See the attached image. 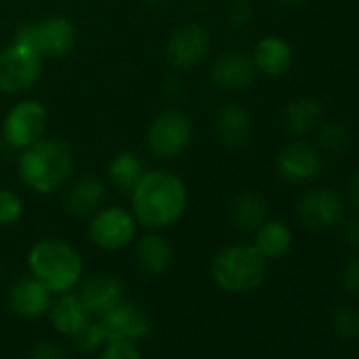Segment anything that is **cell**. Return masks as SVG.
<instances>
[{"instance_id": "obj_1", "label": "cell", "mask_w": 359, "mask_h": 359, "mask_svg": "<svg viewBox=\"0 0 359 359\" xmlns=\"http://www.w3.org/2000/svg\"><path fill=\"white\" fill-rule=\"evenodd\" d=\"M189 193L184 182L171 171H146L131 191V208L137 224L167 229L184 216Z\"/></svg>"}, {"instance_id": "obj_2", "label": "cell", "mask_w": 359, "mask_h": 359, "mask_svg": "<svg viewBox=\"0 0 359 359\" xmlns=\"http://www.w3.org/2000/svg\"><path fill=\"white\" fill-rule=\"evenodd\" d=\"M74 167L72 148L57 137H41L24 148L20 156V175L39 195H51L62 189Z\"/></svg>"}, {"instance_id": "obj_3", "label": "cell", "mask_w": 359, "mask_h": 359, "mask_svg": "<svg viewBox=\"0 0 359 359\" xmlns=\"http://www.w3.org/2000/svg\"><path fill=\"white\" fill-rule=\"evenodd\" d=\"M30 275L36 277L51 294L72 292L83 279L81 254L62 239H43L28 254Z\"/></svg>"}, {"instance_id": "obj_4", "label": "cell", "mask_w": 359, "mask_h": 359, "mask_svg": "<svg viewBox=\"0 0 359 359\" xmlns=\"http://www.w3.org/2000/svg\"><path fill=\"white\" fill-rule=\"evenodd\" d=\"M212 277L229 294H250L269 275V260L252 243H235L220 250L212 260Z\"/></svg>"}, {"instance_id": "obj_5", "label": "cell", "mask_w": 359, "mask_h": 359, "mask_svg": "<svg viewBox=\"0 0 359 359\" xmlns=\"http://www.w3.org/2000/svg\"><path fill=\"white\" fill-rule=\"evenodd\" d=\"M15 45L32 49L41 57H64L76 45V26L64 15L28 22L18 30Z\"/></svg>"}, {"instance_id": "obj_6", "label": "cell", "mask_w": 359, "mask_h": 359, "mask_svg": "<svg viewBox=\"0 0 359 359\" xmlns=\"http://www.w3.org/2000/svg\"><path fill=\"white\" fill-rule=\"evenodd\" d=\"M193 137V125L189 116L180 110H163L150 123L146 133V144L158 158H175L182 154Z\"/></svg>"}, {"instance_id": "obj_7", "label": "cell", "mask_w": 359, "mask_h": 359, "mask_svg": "<svg viewBox=\"0 0 359 359\" xmlns=\"http://www.w3.org/2000/svg\"><path fill=\"white\" fill-rule=\"evenodd\" d=\"M43 72V57L22 45H11L0 51V91L18 95L28 91Z\"/></svg>"}, {"instance_id": "obj_8", "label": "cell", "mask_w": 359, "mask_h": 359, "mask_svg": "<svg viewBox=\"0 0 359 359\" xmlns=\"http://www.w3.org/2000/svg\"><path fill=\"white\" fill-rule=\"evenodd\" d=\"M135 235H137V220L131 212L123 208L97 210L89 222L91 241L106 252L125 250L135 241Z\"/></svg>"}, {"instance_id": "obj_9", "label": "cell", "mask_w": 359, "mask_h": 359, "mask_svg": "<svg viewBox=\"0 0 359 359\" xmlns=\"http://www.w3.org/2000/svg\"><path fill=\"white\" fill-rule=\"evenodd\" d=\"M47 110L36 100H26L15 104L5 123H3V140L11 148H28L45 135L47 129Z\"/></svg>"}, {"instance_id": "obj_10", "label": "cell", "mask_w": 359, "mask_h": 359, "mask_svg": "<svg viewBox=\"0 0 359 359\" xmlns=\"http://www.w3.org/2000/svg\"><path fill=\"white\" fill-rule=\"evenodd\" d=\"M296 212H298L300 224L304 229H309L313 233H321V231L336 226L342 220L344 201L332 189H325V187L311 189L300 197Z\"/></svg>"}, {"instance_id": "obj_11", "label": "cell", "mask_w": 359, "mask_h": 359, "mask_svg": "<svg viewBox=\"0 0 359 359\" xmlns=\"http://www.w3.org/2000/svg\"><path fill=\"white\" fill-rule=\"evenodd\" d=\"M321 167H323V158L319 150L304 140H294L285 144L277 154V171L292 184L313 182L321 173Z\"/></svg>"}, {"instance_id": "obj_12", "label": "cell", "mask_w": 359, "mask_h": 359, "mask_svg": "<svg viewBox=\"0 0 359 359\" xmlns=\"http://www.w3.org/2000/svg\"><path fill=\"white\" fill-rule=\"evenodd\" d=\"M100 323L108 340H133V342L142 340L152 327V319L148 311L125 298L112 309H108L104 315H100Z\"/></svg>"}, {"instance_id": "obj_13", "label": "cell", "mask_w": 359, "mask_h": 359, "mask_svg": "<svg viewBox=\"0 0 359 359\" xmlns=\"http://www.w3.org/2000/svg\"><path fill=\"white\" fill-rule=\"evenodd\" d=\"M210 53V34L201 26H184L175 30L165 47L167 62L177 70L199 66Z\"/></svg>"}, {"instance_id": "obj_14", "label": "cell", "mask_w": 359, "mask_h": 359, "mask_svg": "<svg viewBox=\"0 0 359 359\" xmlns=\"http://www.w3.org/2000/svg\"><path fill=\"white\" fill-rule=\"evenodd\" d=\"M79 298L91 315H104L125 298V285L116 275L93 273L79 283Z\"/></svg>"}, {"instance_id": "obj_15", "label": "cell", "mask_w": 359, "mask_h": 359, "mask_svg": "<svg viewBox=\"0 0 359 359\" xmlns=\"http://www.w3.org/2000/svg\"><path fill=\"white\" fill-rule=\"evenodd\" d=\"M258 76V68L254 57L248 53H226L216 60L212 68V81L216 87L224 91H245L254 85Z\"/></svg>"}, {"instance_id": "obj_16", "label": "cell", "mask_w": 359, "mask_h": 359, "mask_svg": "<svg viewBox=\"0 0 359 359\" xmlns=\"http://www.w3.org/2000/svg\"><path fill=\"white\" fill-rule=\"evenodd\" d=\"M51 292L36 277H22L9 290V306L22 319H39L49 313Z\"/></svg>"}, {"instance_id": "obj_17", "label": "cell", "mask_w": 359, "mask_h": 359, "mask_svg": "<svg viewBox=\"0 0 359 359\" xmlns=\"http://www.w3.org/2000/svg\"><path fill=\"white\" fill-rule=\"evenodd\" d=\"M216 133L226 148H241L252 135V116L235 102L224 104L216 116Z\"/></svg>"}, {"instance_id": "obj_18", "label": "cell", "mask_w": 359, "mask_h": 359, "mask_svg": "<svg viewBox=\"0 0 359 359\" xmlns=\"http://www.w3.org/2000/svg\"><path fill=\"white\" fill-rule=\"evenodd\" d=\"M252 57H254L258 72H262L266 76H281L294 64V51H292L290 43L275 34L258 41Z\"/></svg>"}, {"instance_id": "obj_19", "label": "cell", "mask_w": 359, "mask_h": 359, "mask_svg": "<svg viewBox=\"0 0 359 359\" xmlns=\"http://www.w3.org/2000/svg\"><path fill=\"white\" fill-rule=\"evenodd\" d=\"M135 262L150 277L165 275L173 262V248L165 237L148 233L135 245Z\"/></svg>"}, {"instance_id": "obj_20", "label": "cell", "mask_w": 359, "mask_h": 359, "mask_svg": "<svg viewBox=\"0 0 359 359\" xmlns=\"http://www.w3.org/2000/svg\"><path fill=\"white\" fill-rule=\"evenodd\" d=\"M49 319H51V325L55 332L72 338L91 319V313L85 309L79 294L66 292V294H60V298L55 302H51Z\"/></svg>"}, {"instance_id": "obj_21", "label": "cell", "mask_w": 359, "mask_h": 359, "mask_svg": "<svg viewBox=\"0 0 359 359\" xmlns=\"http://www.w3.org/2000/svg\"><path fill=\"white\" fill-rule=\"evenodd\" d=\"M106 199V187L97 177H83L76 182L68 195H66V210L76 218L93 216L97 210H102V203Z\"/></svg>"}, {"instance_id": "obj_22", "label": "cell", "mask_w": 359, "mask_h": 359, "mask_svg": "<svg viewBox=\"0 0 359 359\" xmlns=\"http://www.w3.org/2000/svg\"><path fill=\"white\" fill-rule=\"evenodd\" d=\"M231 220L241 233H256L269 220V205L262 195L245 191L231 205Z\"/></svg>"}, {"instance_id": "obj_23", "label": "cell", "mask_w": 359, "mask_h": 359, "mask_svg": "<svg viewBox=\"0 0 359 359\" xmlns=\"http://www.w3.org/2000/svg\"><path fill=\"white\" fill-rule=\"evenodd\" d=\"M323 118V108L315 97H298L285 108V131L292 137L311 133Z\"/></svg>"}, {"instance_id": "obj_24", "label": "cell", "mask_w": 359, "mask_h": 359, "mask_svg": "<svg viewBox=\"0 0 359 359\" xmlns=\"http://www.w3.org/2000/svg\"><path fill=\"white\" fill-rule=\"evenodd\" d=\"M254 235V245L266 260H277L285 256L294 241L292 229L281 220H266Z\"/></svg>"}, {"instance_id": "obj_25", "label": "cell", "mask_w": 359, "mask_h": 359, "mask_svg": "<svg viewBox=\"0 0 359 359\" xmlns=\"http://www.w3.org/2000/svg\"><path fill=\"white\" fill-rule=\"evenodd\" d=\"M144 173H146L144 163L133 152L114 154V158L110 161V167H108L110 182L121 191H133V187L144 177Z\"/></svg>"}, {"instance_id": "obj_26", "label": "cell", "mask_w": 359, "mask_h": 359, "mask_svg": "<svg viewBox=\"0 0 359 359\" xmlns=\"http://www.w3.org/2000/svg\"><path fill=\"white\" fill-rule=\"evenodd\" d=\"M330 323L342 340L359 338V309L355 304H338L330 313Z\"/></svg>"}, {"instance_id": "obj_27", "label": "cell", "mask_w": 359, "mask_h": 359, "mask_svg": "<svg viewBox=\"0 0 359 359\" xmlns=\"http://www.w3.org/2000/svg\"><path fill=\"white\" fill-rule=\"evenodd\" d=\"M106 342H108V338H106V332H104L100 319H97V321H91V319H89V321L72 336V344H74V348H76L79 353H95V351H100Z\"/></svg>"}, {"instance_id": "obj_28", "label": "cell", "mask_w": 359, "mask_h": 359, "mask_svg": "<svg viewBox=\"0 0 359 359\" xmlns=\"http://www.w3.org/2000/svg\"><path fill=\"white\" fill-rule=\"evenodd\" d=\"M319 142L330 152H342L348 146V142H351V133H348L346 125H342L338 121H330V123H325L321 127Z\"/></svg>"}, {"instance_id": "obj_29", "label": "cell", "mask_w": 359, "mask_h": 359, "mask_svg": "<svg viewBox=\"0 0 359 359\" xmlns=\"http://www.w3.org/2000/svg\"><path fill=\"white\" fill-rule=\"evenodd\" d=\"M24 214V201L18 193L3 189L0 191V226L15 224Z\"/></svg>"}, {"instance_id": "obj_30", "label": "cell", "mask_w": 359, "mask_h": 359, "mask_svg": "<svg viewBox=\"0 0 359 359\" xmlns=\"http://www.w3.org/2000/svg\"><path fill=\"white\" fill-rule=\"evenodd\" d=\"M100 359H144L133 340H108L100 353Z\"/></svg>"}, {"instance_id": "obj_31", "label": "cell", "mask_w": 359, "mask_h": 359, "mask_svg": "<svg viewBox=\"0 0 359 359\" xmlns=\"http://www.w3.org/2000/svg\"><path fill=\"white\" fill-rule=\"evenodd\" d=\"M340 287L346 294L359 296V256L344 262V266L340 271Z\"/></svg>"}, {"instance_id": "obj_32", "label": "cell", "mask_w": 359, "mask_h": 359, "mask_svg": "<svg viewBox=\"0 0 359 359\" xmlns=\"http://www.w3.org/2000/svg\"><path fill=\"white\" fill-rule=\"evenodd\" d=\"M254 15V7H252V0H231L229 5V20L235 26H245L250 24Z\"/></svg>"}, {"instance_id": "obj_33", "label": "cell", "mask_w": 359, "mask_h": 359, "mask_svg": "<svg viewBox=\"0 0 359 359\" xmlns=\"http://www.w3.org/2000/svg\"><path fill=\"white\" fill-rule=\"evenodd\" d=\"M30 359H70V355H68L66 348L60 346L57 342L45 340V342H41V344L34 346Z\"/></svg>"}, {"instance_id": "obj_34", "label": "cell", "mask_w": 359, "mask_h": 359, "mask_svg": "<svg viewBox=\"0 0 359 359\" xmlns=\"http://www.w3.org/2000/svg\"><path fill=\"white\" fill-rule=\"evenodd\" d=\"M342 239L351 250L359 252V218H348L342 222Z\"/></svg>"}, {"instance_id": "obj_35", "label": "cell", "mask_w": 359, "mask_h": 359, "mask_svg": "<svg viewBox=\"0 0 359 359\" xmlns=\"http://www.w3.org/2000/svg\"><path fill=\"white\" fill-rule=\"evenodd\" d=\"M351 201H353V205L359 210V171L353 175V180H351Z\"/></svg>"}, {"instance_id": "obj_36", "label": "cell", "mask_w": 359, "mask_h": 359, "mask_svg": "<svg viewBox=\"0 0 359 359\" xmlns=\"http://www.w3.org/2000/svg\"><path fill=\"white\" fill-rule=\"evenodd\" d=\"M283 5H302V3H306V0H281Z\"/></svg>"}, {"instance_id": "obj_37", "label": "cell", "mask_w": 359, "mask_h": 359, "mask_svg": "<svg viewBox=\"0 0 359 359\" xmlns=\"http://www.w3.org/2000/svg\"><path fill=\"white\" fill-rule=\"evenodd\" d=\"M148 3H150V5H156V7H158V5H165L167 0H148Z\"/></svg>"}, {"instance_id": "obj_38", "label": "cell", "mask_w": 359, "mask_h": 359, "mask_svg": "<svg viewBox=\"0 0 359 359\" xmlns=\"http://www.w3.org/2000/svg\"><path fill=\"white\" fill-rule=\"evenodd\" d=\"M0 273H3V271H0Z\"/></svg>"}]
</instances>
